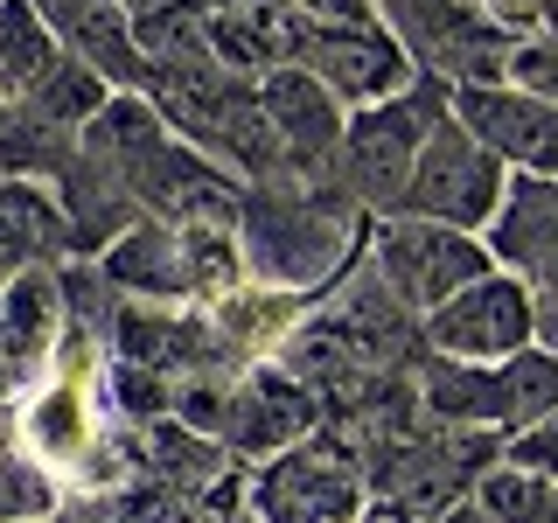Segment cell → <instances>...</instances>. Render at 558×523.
Listing matches in <instances>:
<instances>
[{
  "label": "cell",
  "instance_id": "8",
  "mask_svg": "<svg viewBox=\"0 0 558 523\" xmlns=\"http://www.w3.org/2000/svg\"><path fill=\"white\" fill-rule=\"evenodd\" d=\"M307 418H314V405L293 384L252 377L238 398H223L217 433H231V447H244V453H266V447H287L293 433H307Z\"/></svg>",
  "mask_w": 558,
  "mask_h": 523
},
{
  "label": "cell",
  "instance_id": "13",
  "mask_svg": "<svg viewBox=\"0 0 558 523\" xmlns=\"http://www.w3.org/2000/svg\"><path fill=\"white\" fill-rule=\"evenodd\" d=\"M49 35H43V14L28 0H0V92H28L35 77L49 70Z\"/></svg>",
  "mask_w": 558,
  "mask_h": 523
},
{
  "label": "cell",
  "instance_id": "14",
  "mask_svg": "<svg viewBox=\"0 0 558 523\" xmlns=\"http://www.w3.org/2000/svg\"><path fill=\"white\" fill-rule=\"evenodd\" d=\"M482 502H488V516H496V523H558L551 488L531 482V475H488L482 482Z\"/></svg>",
  "mask_w": 558,
  "mask_h": 523
},
{
  "label": "cell",
  "instance_id": "1",
  "mask_svg": "<svg viewBox=\"0 0 558 523\" xmlns=\"http://www.w3.org/2000/svg\"><path fill=\"white\" fill-rule=\"evenodd\" d=\"M426 405L447 418H482V426H523V418L558 405V363L545 356H510V370H433Z\"/></svg>",
  "mask_w": 558,
  "mask_h": 523
},
{
  "label": "cell",
  "instance_id": "5",
  "mask_svg": "<svg viewBox=\"0 0 558 523\" xmlns=\"http://www.w3.org/2000/svg\"><path fill=\"white\" fill-rule=\"evenodd\" d=\"M523 336H531V301L510 287V279H475L468 293L433 307V342L453 349V356H517Z\"/></svg>",
  "mask_w": 558,
  "mask_h": 523
},
{
  "label": "cell",
  "instance_id": "21",
  "mask_svg": "<svg viewBox=\"0 0 558 523\" xmlns=\"http://www.w3.org/2000/svg\"><path fill=\"white\" fill-rule=\"evenodd\" d=\"M126 8H168V0H126Z\"/></svg>",
  "mask_w": 558,
  "mask_h": 523
},
{
  "label": "cell",
  "instance_id": "2",
  "mask_svg": "<svg viewBox=\"0 0 558 523\" xmlns=\"http://www.w3.org/2000/svg\"><path fill=\"white\" fill-rule=\"evenodd\" d=\"M92 349H70V377H57L22 418V440L43 467H57L63 482H84V461L98 447V412H92Z\"/></svg>",
  "mask_w": 558,
  "mask_h": 523
},
{
  "label": "cell",
  "instance_id": "18",
  "mask_svg": "<svg viewBox=\"0 0 558 523\" xmlns=\"http://www.w3.org/2000/svg\"><path fill=\"white\" fill-rule=\"evenodd\" d=\"M371 523H412V516H405V510H377Z\"/></svg>",
  "mask_w": 558,
  "mask_h": 523
},
{
  "label": "cell",
  "instance_id": "20",
  "mask_svg": "<svg viewBox=\"0 0 558 523\" xmlns=\"http://www.w3.org/2000/svg\"><path fill=\"white\" fill-rule=\"evenodd\" d=\"M447 523H488V516L482 510H461V516H447Z\"/></svg>",
  "mask_w": 558,
  "mask_h": 523
},
{
  "label": "cell",
  "instance_id": "10",
  "mask_svg": "<svg viewBox=\"0 0 558 523\" xmlns=\"http://www.w3.org/2000/svg\"><path fill=\"white\" fill-rule=\"evenodd\" d=\"M496 252L523 258V266H551L558 258V188L551 182H517L510 217L496 223Z\"/></svg>",
  "mask_w": 558,
  "mask_h": 523
},
{
  "label": "cell",
  "instance_id": "12",
  "mask_svg": "<svg viewBox=\"0 0 558 523\" xmlns=\"http://www.w3.org/2000/svg\"><path fill=\"white\" fill-rule=\"evenodd\" d=\"M105 279H119V287H140V293H174V287H189L182 238H174L168 223H147V231H133L112 258H105Z\"/></svg>",
  "mask_w": 558,
  "mask_h": 523
},
{
  "label": "cell",
  "instance_id": "9",
  "mask_svg": "<svg viewBox=\"0 0 558 523\" xmlns=\"http://www.w3.org/2000/svg\"><path fill=\"white\" fill-rule=\"evenodd\" d=\"M266 105H272V126L293 139V147H336L342 119H336V98H328L322 77H301V70H279L266 84Z\"/></svg>",
  "mask_w": 558,
  "mask_h": 523
},
{
  "label": "cell",
  "instance_id": "11",
  "mask_svg": "<svg viewBox=\"0 0 558 523\" xmlns=\"http://www.w3.org/2000/svg\"><path fill=\"white\" fill-rule=\"evenodd\" d=\"M418 126H426V119H412V105H384L377 119L356 126V182L371 188V196H384V182H405Z\"/></svg>",
  "mask_w": 558,
  "mask_h": 523
},
{
  "label": "cell",
  "instance_id": "3",
  "mask_svg": "<svg viewBox=\"0 0 558 523\" xmlns=\"http://www.w3.org/2000/svg\"><path fill=\"white\" fill-rule=\"evenodd\" d=\"M384 266H391V293L440 307L447 293L482 279V252L453 223H398V231H384Z\"/></svg>",
  "mask_w": 558,
  "mask_h": 523
},
{
  "label": "cell",
  "instance_id": "19",
  "mask_svg": "<svg viewBox=\"0 0 558 523\" xmlns=\"http://www.w3.org/2000/svg\"><path fill=\"white\" fill-rule=\"evenodd\" d=\"M545 336H551V349H558V307H551V314H545Z\"/></svg>",
  "mask_w": 558,
  "mask_h": 523
},
{
  "label": "cell",
  "instance_id": "7",
  "mask_svg": "<svg viewBox=\"0 0 558 523\" xmlns=\"http://www.w3.org/2000/svg\"><path fill=\"white\" fill-rule=\"evenodd\" d=\"M279 49H301L314 63V77L328 92H384V84L405 77L398 49L371 42V35H328V28H279Z\"/></svg>",
  "mask_w": 558,
  "mask_h": 523
},
{
  "label": "cell",
  "instance_id": "4",
  "mask_svg": "<svg viewBox=\"0 0 558 523\" xmlns=\"http://www.w3.org/2000/svg\"><path fill=\"white\" fill-rule=\"evenodd\" d=\"M412 168H418L412 174V209H433V217H447V223H475L502 188L496 154H482L468 133H433Z\"/></svg>",
  "mask_w": 558,
  "mask_h": 523
},
{
  "label": "cell",
  "instance_id": "15",
  "mask_svg": "<svg viewBox=\"0 0 558 523\" xmlns=\"http://www.w3.org/2000/svg\"><path fill=\"white\" fill-rule=\"evenodd\" d=\"M517 461H523V467H537V475H551V467H558V418H545L537 433H523Z\"/></svg>",
  "mask_w": 558,
  "mask_h": 523
},
{
  "label": "cell",
  "instance_id": "16",
  "mask_svg": "<svg viewBox=\"0 0 558 523\" xmlns=\"http://www.w3.org/2000/svg\"><path fill=\"white\" fill-rule=\"evenodd\" d=\"M314 14H342V22H363V0H307Z\"/></svg>",
  "mask_w": 558,
  "mask_h": 523
},
{
  "label": "cell",
  "instance_id": "17",
  "mask_svg": "<svg viewBox=\"0 0 558 523\" xmlns=\"http://www.w3.org/2000/svg\"><path fill=\"white\" fill-rule=\"evenodd\" d=\"M537 8H545V0H496V14H510V22H531Z\"/></svg>",
  "mask_w": 558,
  "mask_h": 523
},
{
  "label": "cell",
  "instance_id": "6",
  "mask_svg": "<svg viewBox=\"0 0 558 523\" xmlns=\"http://www.w3.org/2000/svg\"><path fill=\"white\" fill-rule=\"evenodd\" d=\"M272 523H349L356 516V482L336 475L322 453H287L266 482H258Z\"/></svg>",
  "mask_w": 558,
  "mask_h": 523
}]
</instances>
